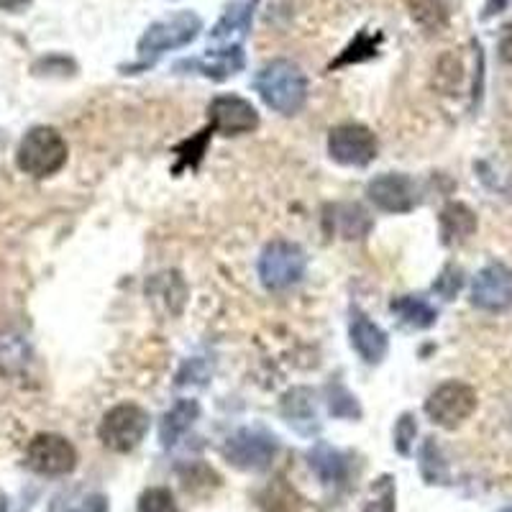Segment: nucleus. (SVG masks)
I'll return each instance as SVG.
<instances>
[{
    "label": "nucleus",
    "mask_w": 512,
    "mask_h": 512,
    "mask_svg": "<svg viewBox=\"0 0 512 512\" xmlns=\"http://www.w3.org/2000/svg\"><path fill=\"white\" fill-rule=\"evenodd\" d=\"M108 510H111V505H108V497L90 495V497H85V500L77 502L75 507H70V510H64V512H108Z\"/></svg>",
    "instance_id": "f704fd0d"
},
{
    "label": "nucleus",
    "mask_w": 512,
    "mask_h": 512,
    "mask_svg": "<svg viewBox=\"0 0 512 512\" xmlns=\"http://www.w3.org/2000/svg\"><path fill=\"white\" fill-rule=\"evenodd\" d=\"M136 512H180V507L169 487H149L141 492Z\"/></svg>",
    "instance_id": "c756f323"
},
{
    "label": "nucleus",
    "mask_w": 512,
    "mask_h": 512,
    "mask_svg": "<svg viewBox=\"0 0 512 512\" xmlns=\"http://www.w3.org/2000/svg\"><path fill=\"white\" fill-rule=\"evenodd\" d=\"M395 451L400 456H410L415 448V438H418V418L413 413H402L395 423Z\"/></svg>",
    "instance_id": "2f4dec72"
},
{
    "label": "nucleus",
    "mask_w": 512,
    "mask_h": 512,
    "mask_svg": "<svg viewBox=\"0 0 512 512\" xmlns=\"http://www.w3.org/2000/svg\"><path fill=\"white\" fill-rule=\"evenodd\" d=\"M210 126L205 128V131H200L198 136H192V139L182 141L180 146H177V157H180V162H177V172L185 167H198V162L203 159L205 149H208V139H210Z\"/></svg>",
    "instance_id": "7c9ffc66"
},
{
    "label": "nucleus",
    "mask_w": 512,
    "mask_h": 512,
    "mask_svg": "<svg viewBox=\"0 0 512 512\" xmlns=\"http://www.w3.org/2000/svg\"><path fill=\"white\" fill-rule=\"evenodd\" d=\"M200 418V402L192 397H182L172 408L164 413L162 423H159V441L164 448H175L180 438L190 431L195 420Z\"/></svg>",
    "instance_id": "6ab92c4d"
},
{
    "label": "nucleus",
    "mask_w": 512,
    "mask_h": 512,
    "mask_svg": "<svg viewBox=\"0 0 512 512\" xmlns=\"http://www.w3.org/2000/svg\"><path fill=\"white\" fill-rule=\"evenodd\" d=\"M405 8H408L413 24L425 34H441L451 24L446 0H405Z\"/></svg>",
    "instance_id": "5701e85b"
},
{
    "label": "nucleus",
    "mask_w": 512,
    "mask_h": 512,
    "mask_svg": "<svg viewBox=\"0 0 512 512\" xmlns=\"http://www.w3.org/2000/svg\"><path fill=\"white\" fill-rule=\"evenodd\" d=\"M221 454L239 472H267L280 454V438L264 425H244L226 438Z\"/></svg>",
    "instance_id": "20e7f679"
},
{
    "label": "nucleus",
    "mask_w": 512,
    "mask_h": 512,
    "mask_svg": "<svg viewBox=\"0 0 512 512\" xmlns=\"http://www.w3.org/2000/svg\"><path fill=\"white\" fill-rule=\"evenodd\" d=\"M152 428V415L136 402L113 405L98 425V438L113 454H131L144 443Z\"/></svg>",
    "instance_id": "423d86ee"
},
{
    "label": "nucleus",
    "mask_w": 512,
    "mask_h": 512,
    "mask_svg": "<svg viewBox=\"0 0 512 512\" xmlns=\"http://www.w3.org/2000/svg\"><path fill=\"white\" fill-rule=\"evenodd\" d=\"M328 413L333 418H341V420H359L361 418V405L349 390H346L344 384L333 379L328 384Z\"/></svg>",
    "instance_id": "cd10ccee"
},
{
    "label": "nucleus",
    "mask_w": 512,
    "mask_h": 512,
    "mask_svg": "<svg viewBox=\"0 0 512 512\" xmlns=\"http://www.w3.org/2000/svg\"><path fill=\"white\" fill-rule=\"evenodd\" d=\"M0 512H8V497L0 492Z\"/></svg>",
    "instance_id": "58836bf2"
},
{
    "label": "nucleus",
    "mask_w": 512,
    "mask_h": 512,
    "mask_svg": "<svg viewBox=\"0 0 512 512\" xmlns=\"http://www.w3.org/2000/svg\"><path fill=\"white\" fill-rule=\"evenodd\" d=\"M477 405L479 397L472 384L448 379L425 397L423 410L433 425H438L443 431H456L459 425H464L477 413Z\"/></svg>",
    "instance_id": "0eeeda50"
},
{
    "label": "nucleus",
    "mask_w": 512,
    "mask_h": 512,
    "mask_svg": "<svg viewBox=\"0 0 512 512\" xmlns=\"http://www.w3.org/2000/svg\"><path fill=\"white\" fill-rule=\"evenodd\" d=\"M244 67L246 54L241 44H223V47L208 49L203 57H190L175 62V72H182V75H203L216 82L239 75Z\"/></svg>",
    "instance_id": "ddd939ff"
},
{
    "label": "nucleus",
    "mask_w": 512,
    "mask_h": 512,
    "mask_svg": "<svg viewBox=\"0 0 512 512\" xmlns=\"http://www.w3.org/2000/svg\"><path fill=\"white\" fill-rule=\"evenodd\" d=\"M200 34H203V18H200V13L182 8V11L169 13V16L157 18L154 24L146 26L144 34L136 41V52H139L141 62L152 67L154 59L167 52L190 47Z\"/></svg>",
    "instance_id": "f03ea898"
},
{
    "label": "nucleus",
    "mask_w": 512,
    "mask_h": 512,
    "mask_svg": "<svg viewBox=\"0 0 512 512\" xmlns=\"http://www.w3.org/2000/svg\"><path fill=\"white\" fill-rule=\"evenodd\" d=\"M280 415L292 431L300 433V436L313 438L320 431L318 395L310 387H292V390H287L280 400Z\"/></svg>",
    "instance_id": "dca6fc26"
},
{
    "label": "nucleus",
    "mask_w": 512,
    "mask_h": 512,
    "mask_svg": "<svg viewBox=\"0 0 512 512\" xmlns=\"http://www.w3.org/2000/svg\"><path fill=\"white\" fill-rule=\"evenodd\" d=\"M461 77H464V64H461V59L454 52L443 54L436 64V80L441 82L443 88L454 90L459 88Z\"/></svg>",
    "instance_id": "473e14b6"
},
{
    "label": "nucleus",
    "mask_w": 512,
    "mask_h": 512,
    "mask_svg": "<svg viewBox=\"0 0 512 512\" xmlns=\"http://www.w3.org/2000/svg\"><path fill=\"white\" fill-rule=\"evenodd\" d=\"M208 126L213 134L244 136L259 128V111L254 103L236 93L216 95L208 105Z\"/></svg>",
    "instance_id": "9b49d317"
},
{
    "label": "nucleus",
    "mask_w": 512,
    "mask_h": 512,
    "mask_svg": "<svg viewBox=\"0 0 512 512\" xmlns=\"http://www.w3.org/2000/svg\"><path fill=\"white\" fill-rule=\"evenodd\" d=\"M461 287H464V272H461V267H456V264L443 267V272L438 274V280L433 282V292L441 295L443 300H454L461 292Z\"/></svg>",
    "instance_id": "72a5a7b5"
},
{
    "label": "nucleus",
    "mask_w": 512,
    "mask_h": 512,
    "mask_svg": "<svg viewBox=\"0 0 512 512\" xmlns=\"http://www.w3.org/2000/svg\"><path fill=\"white\" fill-rule=\"evenodd\" d=\"M259 282L269 292H282L290 287L300 285L308 272V254L300 244L285 239H274L259 254Z\"/></svg>",
    "instance_id": "39448f33"
},
{
    "label": "nucleus",
    "mask_w": 512,
    "mask_h": 512,
    "mask_svg": "<svg viewBox=\"0 0 512 512\" xmlns=\"http://www.w3.org/2000/svg\"><path fill=\"white\" fill-rule=\"evenodd\" d=\"M34 0H0V11L6 13H24Z\"/></svg>",
    "instance_id": "4c0bfd02"
},
{
    "label": "nucleus",
    "mask_w": 512,
    "mask_h": 512,
    "mask_svg": "<svg viewBox=\"0 0 512 512\" xmlns=\"http://www.w3.org/2000/svg\"><path fill=\"white\" fill-rule=\"evenodd\" d=\"M259 510L262 512H295L297 510V495L290 484H285V479H277L274 484H269L259 495Z\"/></svg>",
    "instance_id": "bb28decb"
},
{
    "label": "nucleus",
    "mask_w": 512,
    "mask_h": 512,
    "mask_svg": "<svg viewBox=\"0 0 512 512\" xmlns=\"http://www.w3.org/2000/svg\"><path fill=\"white\" fill-rule=\"evenodd\" d=\"M390 313L395 315L400 326L413 328V331H425V328L436 326L438 320L436 305L423 295L392 297Z\"/></svg>",
    "instance_id": "aec40b11"
},
{
    "label": "nucleus",
    "mask_w": 512,
    "mask_h": 512,
    "mask_svg": "<svg viewBox=\"0 0 512 512\" xmlns=\"http://www.w3.org/2000/svg\"><path fill=\"white\" fill-rule=\"evenodd\" d=\"M477 213L466 203L451 200L438 213V236L443 246H459L469 241L477 233Z\"/></svg>",
    "instance_id": "f3484780"
},
{
    "label": "nucleus",
    "mask_w": 512,
    "mask_h": 512,
    "mask_svg": "<svg viewBox=\"0 0 512 512\" xmlns=\"http://www.w3.org/2000/svg\"><path fill=\"white\" fill-rule=\"evenodd\" d=\"M308 464L313 469L315 477L320 479V484L326 487H338V484L346 482V474H349V464H346V456L338 451V448L328 446L326 441H318L308 451Z\"/></svg>",
    "instance_id": "412c9836"
},
{
    "label": "nucleus",
    "mask_w": 512,
    "mask_h": 512,
    "mask_svg": "<svg viewBox=\"0 0 512 512\" xmlns=\"http://www.w3.org/2000/svg\"><path fill=\"white\" fill-rule=\"evenodd\" d=\"M367 198L382 213H392V216H405L413 213L423 200V190H420L418 180L405 172H382L367 185Z\"/></svg>",
    "instance_id": "9d476101"
},
{
    "label": "nucleus",
    "mask_w": 512,
    "mask_h": 512,
    "mask_svg": "<svg viewBox=\"0 0 512 512\" xmlns=\"http://www.w3.org/2000/svg\"><path fill=\"white\" fill-rule=\"evenodd\" d=\"M77 461V448L59 433H36L26 443V466L41 477H67L77 469Z\"/></svg>",
    "instance_id": "6e6552de"
},
{
    "label": "nucleus",
    "mask_w": 512,
    "mask_h": 512,
    "mask_svg": "<svg viewBox=\"0 0 512 512\" xmlns=\"http://www.w3.org/2000/svg\"><path fill=\"white\" fill-rule=\"evenodd\" d=\"M469 300L484 313H505L512 308V269L502 262H492L477 272Z\"/></svg>",
    "instance_id": "f8f14e48"
},
{
    "label": "nucleus",
    "mask_w": 512,
    "mask_h": 512,
    "mask_svg": "<svg viewBox=\"0 0 512 512\" xmlns=\"http://www.w3.org/2000/svg\"><path fill=\"white\" fill-rule=\"evenodd\" d=\"M510 192H512V185H510Z\"/></svg>",
    "instance_id": "a19ab883"
},
{
    "label": "nucleus",
    "mask_w": 512,
    "mask_h": 512,
    "mask_svg": "<svg viewBox=\"0 0 512 512\" xmlns=\"http://www.w3.org/2000/svg\"><path fill=\"white\" fill-rule=\"evenodd\" d=\"M70 159V146L54 126H34L18 141L16 167L34 180H47L62 172Z\"/></svg>",
    "instance_id": "7ed1b4c3"
},
{
    "label": "nucleus",
    "mask_w": 512,
    "mask_h": 512,
    "mask_svg": "<svg viewBox=\"0 0 512 512\" xmlns=\"http://www.w3.org/2000/svg\"><path fill=\"white\" fill-rule=\"evenodd\" d=\"M256 0H236L231 6H226L223 16L218 18L216 26L210 29V44H239L233 41L236 36L249 34L251 21H254Z\"/></svg>",
    "instance_id": "a211bd4d"
},
{
    "label": "nucleus",
    "mask_w": 512,
    "mask_h": 512,
    "mask_svg": "<svg viewBox=\"0 0 512 512\" xmlns=\"http://www.w3.org/2000/svg\"><path fill=\"white\" fill-rule=\"evenodd\" d=\"M418 472L428 487H443L451 482V472H448V461L443 456L441 446L436 438H425L423 446L418 451Z\"/></svg>",
    "instance_id": "b1692460"
},
{
    "label": "nucleus",
    "mask_w": 512,
    "mask_h": 512,
    "mask_svg": "<svg viewBox=\"0 0 512 512\" xmlns=\"http://www.w3.org/2000/svg\"><path fill=\"white\" fill-rule=\"evenodd\" d=\"M328 157L341 167H367L377 159L379 141L364 123H341L328 131Z\"/></svg>",
    "instance_id": "1a4fd4ad"
},
{
    "label": "nucleus",
    "mask_w": 512,
    "mask_h": 512,
    "mask_svg": "<svg viewBox=\"0 0 512 512\" xmlns=\"http://www.w3.org/2000/svg\"><path fill=\"white\" fill-rule=\"evenodd\" d=\"M182 487L190 492V495H208L213 489L221 487V477L213 466L203 464V461H195V464L180 469Z\"/></svg>",
    "instance_id": "a878e982"
},
{
    "label": "nucleus",
    "mask_w": 512,
    "mask_h": 512,
    "mask_svg": "<svg viewBox=\"0 0 512 512\" xmlns=\"http://www.w3.org/2000/svg\"><path fill=\"white\" fill-rule=\"evenodd\" d=\"M382 44H384V34L382 31H359L354 39L346 44L338 57L328 64V72H338L344 70V67H354V64H364V62H372V59L379 57L382 52Z\"/></svg>",
    "instance_id": "4be33fe9"
},
{
    "label": "nucleus",
    "mask_w": 512,
    "mask_h": 512,
    "mask_svg": "<svg viewBox=\"0 0 512 512\" xmlns=\"http://www.w3.org/2000/svg\"><path fill=\"white\" fill-rule=\"evenodd\" d=\"M374 221L359 203H328L323 208V231L346 241L367 239Z\"/></svg>",
    "instance_id": "2eb2a0df"
},
{
    "label": "nucleus",
    "mask_w": 512,
    "mask_h": 512,
    "mask_svg": "<svg viewBox=\"0 0 512 512\" xmlns=\"http://www.w3.org/2000/svg\"><path fill=\"white\" fill-rule=\"evenodd\" d=\"M507 6H510V0H487L482 13H479V18H482V21H492V18L500 16L502 11H507Z\"/></svg>",
    "instance_id": "e433bc0d"
},
{
    "label": "nucleus",
    "mask_w": 512,
    "mask_h": 512,
    "mask_svg": "<svg viewBox=\"0 0 512 512\" xmlns=\"http://www.w3.org/2000/svg\"><path fill=\"white\" fill-rule=\"evenodd\" d=\"M497 512H512V505H507V507H502V510H497Z\"/></svg>",
    "instance_id": "ea45409f"
},
{
    "label": "nucleus",
    "mask_w": 512,
    "mask_h": 512,
    "mask_svg": "<svg viewBox=\"0 0 512 512\" xmlns=\"http://www.w3.org/2000/svg\"><path fill=\"white\" fill-rule=\"evenodd\" d=\"M497 52H500V59L512 67V21L502 26L500 41H497Z\"/></svg>",
    "instance_id": "c9c22d12"
},
{
    "label": "nucleus",
    "mask_w": 512,
    "mask_h": 512,
    "mask_svg": "<svg viewBox=\"0 0 512 512\" xmlns=\"http://www.w3.org/2000/svg\"><path fill=\"white\" fill-rule=\"evenodd\" d=\"M349 341L351 349L369 367H379L390 354V336L361 308H351L349 313Z\"/></svg>",
    "instance_id": "4468645a"
},
{
    "label": "nucleus",
    "mask_w": 512,
    "mask_h": 512,
    "mask_svg": "<svg viewBox=\"0 0 512 512\" xmlns=\"http://www.w3.org/2000/svg\"><path fill=\"white\" fill-rule=\"evenodd\" d=\"M77 62L70 54H47V57L36 59L31 64V72L39 77H75L77 75Z\"/></svg>",
    "instance_id": "c85d7f7f"
},
{
    "label": "nucleus",
    "mask_w": 512,
    "mask_h": 512,
    "mask_svg": "<svg viewBox=\"0 0 512 512\" xmlns=\"http://www.w3.org/2000/svg\"><path fill=\"white\" fill-rule=\"evenodd\" d=\"M254 90L280 116H295L305 108L310 95L308 75L292 59L277 57L264 62L254 75Z\"/></svg>",
    "instance_id": "f257e3e1"
},
{
    "label": "nucleus",
    "mask_w": 512,
    "mask_h": 512,
    "mask_svg": "<svg viewBox=\"0 0 512 512\" xmlns=\"http://www.w3.org/2000/svg\"><path fill=\"white\" fill-rule=\"evenodd\" d=\"M361 512H397L395 477L382 474V477H377L372 484H369L364 505H361Z\"/></svg>",
    "instance_id": "393cba45"
}]
</instances>
